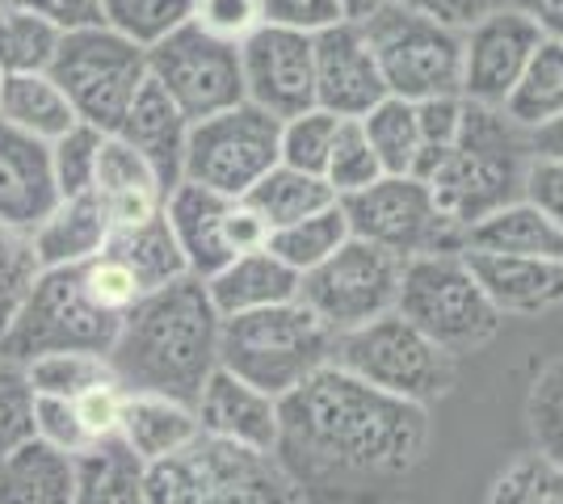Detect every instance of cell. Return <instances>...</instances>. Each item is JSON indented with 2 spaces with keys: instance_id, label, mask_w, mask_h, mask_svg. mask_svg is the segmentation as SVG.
Segmentation results:
<instances>
[{
  "instance_id": "cell-27",
  "label": "cell",
  "mask_w": 563,
  "mask_h": 504,
  "mask_svg": "<svg viewBox=\"0 0 563 504\" xmlns=\"http://www.w3.org/2000/svg\"><path fill=\"white\" fill-rule=\"evenodd\" d=\"M101 253H110V257L140 282L143 294L168 287V282H177V278L189 273L186 253H181V244L173 236L165 211L143 219V223H131V227H114Z\"/></svg>"
},
{
  "instance_id": "cell-13",
  "label": "cell",
  "mask_w": 563,
  "mask_h": 504,
  "mask_svg": "<svg viewBox=\"0 0 563 504\" xmlns=\"http://www.w3.org/2000/svg\"><path fill=\"white\" fill-rule=\"evenodd\" d=\"M399 273L404 261L396 253L350 236L329 261L299 278V303L316 312V320H324L336 336L353 333L378 315L396 312Z\"/></svg>"
},
{
  "instance_id": "cell-20",
  "label": "cell",
  "mask_w": 563,
  "mask_h": 504,
  "mask_svg": "<svg viewBox=\"0 0 563 504\" xmlns=\"http://www.w3.org/2000/svg\"><path fill=\"white\" fill-rule=\"evenodd\" d=\"M235 198L211 190V186H198V181H181L177 190L168 193L165 215L173 236L186 253V265L194 278H214L223 265L235 257L232 236H228V223H232Z\"/></svg>"
},
{
  "instance_id": "cell-47",
  "label": "cell",
  "mask_w": 563,
  "mask_h": 504,
  "mask_svg": "<svg viewBox=\"0 0 563 504\" xmlns=\"http://www.w3.org/2000/svg\"><path fill=\"white\" fill-rule=\"evenodd\" d=\"M223 43H244L261 25V0H194V18Z\"/></svg>"
},
{
  "instance_id": "cell-33",
  "label": "cell",
  "mask_w": 563,
  "mask_h": 504,
  "mask_svg": "<svg viewBox=\"0 0 563 504\" xmlns=\"http://www.w3.org/2000/svg\"><path fill=\"white\" fill-rule=\"evenodd\" d=\"M521 131H534L547 119L563 114V38L547 34L539 51L530 55L526 72L514 85L509 101L500 105Z\"/></svg>"
},
{
  "instance_id": "cell-26",
  "label": "cell",
  "mask_w": 563,
  "mask_h": 504,
  "mask_svg": "<svg viewBox=\"0 0 563 504\" xmlns=\"http://www.w3.org/2000/svg\"><path fill=\"white\" fill-rule=\"evenodd\" d=\"M118 437L152 467L161 458L186 450L194 437H202V425H198V412L189 408V404H181V400H168V395H131L126 391V408H122Z\"/></svg>"
},
{
  "instance_id": "cell-30",
  "label": "cell",
  "mask_w": 563,
  "mask_h": 504,
  "mask_svg": "<svg viewBox=\"0 0 563 504\" xmlns=\"http://www.w3.org/2000/svg\"><path fill=\"white\" fill-rule=\"evenodd\" d=\"M0 504H76V467L47 441H25L0 462Z\"/></svg>"
},
{
  "instance_id": "cell-45",
  "label": "cell",
  "mask_w": 563,
  "mask_h": 504,
  "mask_svg": "<svg viewBox=\"0 0 563 504\" xmlns=\"http://www.w3.org/2000/svg\"><path fill=\"white\" fill-rule=\"evenodd\" d=\"M101 144H106V131H97V126H89V122H76L71 131H64V135L51 144V168H55L59 198L93 190Z\"/></svg>"
},
{
  "instance_id": "cell-4",
  "label": "cell",
  "mask_w": 563,
  "mask_h": 504,
  "mask_svg": "<svg viewBox=\"0 0 563 504\" xmlns=\"http://www.w3.org/2000/svg\"><path fill=\"white\" fill-rule=\"evenodd\" d=\"M336 333L299 299L261 312L228 315L219 333V366L269 395H290L311 374L332 366Z\"/></svg>"
},
{
  "instance_id": "cell-55",
  "label": "cell",
  "mask_w": 563,
  "mask_h": 504,
  "mask_svg": "<svg viewBox=\"0 0 563 504\" xmlns=\"http://www.w3.org/2000/svg\"><path fill=\"white\" fill-rule=\"evenodd\" d=\"M514 4H521L526 13H534L547 34L563 38V0H514Z\"/></svg>"
},
{
  "instance_id": "cell-34",
  "label": "cell",
  "mask_w": 563,
  "mask_h": 504,
  "mask_svg": "<svg viewBox=\"0 0 563 504\" xmlns=\"http://www.w3.org/2000/svg\"><path fill=\"white\" fill-rule=\"evenodd\" d=\"M350 236H353L350 219H345V206H341V198H336L324 211L299 219V223H286L278 232H269V244H265V248H269L274 257H282V261L303 278L307 269L329 261L332 253L350 240Z\"/></svg>"
},
{
  "instance_id": "cell-41",
  "label": "cell",
  "mask_w": 563,
  "mask_h": 504,
  "mask_svg": "<svg viewBox=\"0 0 563 504\" xmlns=\"http://www.w3.org/2000/svg\"><path fill=\"white\" fill-rule=\"evenodd\" d=\"M38 273H43V265H38L30 232L0 223V336L9 333L13 315L22 312L25 294L34 290Z\"/></svg>"
},
{
  "instance_id": "cell-19",
  "label": "cell",
  "mask_w": 563,
  "mask_h": 504,
  "mask_svg": "<svg viewBox=\"0 0 563 504\" xmlns=\"http://www.w3.org/2000/svg\"><path fill=\"white\" fill-rule=\"evenodd\" d=\"M59 186L51 168V144L0 122V223L34 232L55 211Z\"/></svg>"
},
{
  "instance_id": "cell-14",
  "label": "cell",
  "mask_w": 563,
  "mask_h": 504,
  "mask_svg": "<svg viewBox=\"0 0 563 504\" xmlns=\"http://www.w3.org/2000/svg\"><path fill=\"white\" fill-rule=\"evenodd\" d=\"M147 76L181 105L189 122L244 101L240 43H223L198 22L177 25L156 47H147Z\"/></svg>"
},
{
  "instance_id": "cell-29",
  "label": "cell",
  "mask_w": 563,
  "mask_h": 504,
  "mask_svg": "<svg viewBox=\"0 0 563 504\" xmlns=\"http://www.w3.org/2000/svg\"><path fill=\"white\" fill-rule=\"evenodd\" d=\"M76 504H147V462L122 437H106L71 458Z\"/></svg>"
},
{
  "instance_id": "cell-16",
  "label": "cell",
  "mask_w": 563,
  "mask_h": 504,
  "mask_svg": "<svg viewBox=\"0 0 563 504\" xmlns=\"http://www.w3.org/2000/svg\"><path fill=\"white\" fill-rule=\"evenodd\" d=\"M547 30L521 4H496L463 30V97L479 105H505Z\"/></svg>"
},
{
  "instance_id": "cell-8",
  "label": "cell",
  "mask_w": 563,
  "mask_h": 504,
  "mask_svg": "<svg viewBox=\"0 0 563 504\" xmlns=\"http://www.w3.org/2000/svg\"><path fill=\"white\" fill-rule=\"evenodd\" d=\"M47 72L68 93L76 119L114 135L147 80V47L131 43L106 22L80 25L59 34Z\"/></svg>"
},
{
  "instance_id": "cell-38",
  "label": "cell",
  "mask_w": 563,
  "mask_h": 504,
  "mask_svg": "<svg viewBox=\"0 0 563 504\" xmlns=\"http://www.w3.org/2000/svg\"><path fill=\"white\" fill-rule=\"evenodd\" d=\"M101 18L140 47H156L165 34L194 18V0H101Z\"/></svg>"
},
{
  "instance_id": "cell-56",
  "label": "cell",
  "mask_w": 563,
  "mask_h": 504,
  "mask_svg": "<svg viewBox=\"0 0 563 504\" xmlns=\"http://www.w3.org/2000/svg\"><path fill=\"white\" fill-rule=\"evenodd\" d=\"M383 0H341V9H345V18L350 22H362V18H371Z\"/></svg>"
},
{
  "instance_id": "cell-50",
  "label": "cell",
  "mask_w": 563,
  "mask_h": 504,
  "mask_svg": "<svg viewBox=\"0 0 563 504\" xmlns=\"http://www.w3.org/2000/svg\"><path fill=\"white\" fill-rule=\"evenodd\" d=\"M76 408L85 416V425L93 433L97 441H106V437H118V425H122V408H126V387L110 379V383L93 387L89 395H80L76 400Z\"/></svg>"
},
{
  "instance_id": "cell-15",
  "label": "cell",
  "mask_w": 563,
  "mask_h": 504,
  "mask_svg": "<svg viewBox=\"0 0 563 504\" xmlns=\"http://www.w3.org/2000/svg\"><path fill=\"white\" fill-rule=\"evenodd\" d=\"M244 101L274 119H295L316 105V43L303 30L261 22L240 43Z\"/></svg>"
},
{
  "instance_id": "cell-11",
  "label": "cell",
  "mask_w": 563,
  "mask_h": 504,
  "mask_svg": "<svg viewBox=\"0 0 563 504\" xmlns=\"http://www.w3.org/2000/svg\"><path fill=\"white\" fill-rule=\"evenodd\" d=\"M350 232L357 240H371L399 261L412 257H438V253H463L467 227L438 206L433 190L417 181L412 172L404 177H378L375 186L341 198Z\"/></svg>"
},
{
  "instance_id": "cell-7",
  "label": "cell",
  "mask_w": 563,
  "mask_h": 504,
  "mask_svg": "<svg viewBox=\"0 0 563 504\" xmlns=\"http://www.w3.org/2000/svg\"><path fill=\"white\" fill-rule=\"evenodd\" d=\"M396 312L454 358L493 345L505 324V315L493 307L463 253L404 261Z\"/></svg>"
},
{
  "instance_id": "cell-28",
  "label": "cell",
  "mask_w": 563,
  "mask_h": 504,
  "mask_svg": "<svg viewBox=\"0 0 563 504\" xmlns=\"http://www.w3.org/2000/svg\"><path fill=\"white\" fill-rule=\"evenodd\" d=\"M467 248L475 253H505V257H547L563 261V232L542 215L534 202L517 198L493 215L467 227ZM463 248V253H467Z\"/></svg>"
},
{
  "instance_id": "cell-42",
  "label": "cell",
  "mask_w": 563,
  "mask_h": 504,
  "mask_svg": "<svg viewBox=\"0 0 563 504\" xmlns=\"http://www.w3.org/2000/svg\"><path fill=\"white\" fill-rule=\"evenodd\" d=\"M378 177H387L383 165H378L375 147L366 139L362 122L357 119H341V131H336V144H332L329 168H324V181L332 186L336 198H350V193L375 186Z\"/></svg>"
},
{
  "instance_id": "cell-18",
  "label": "cell",
  "mask_w": 563,
  "mask_h": 504,
  "mask_svg": "<svg viewBox=\"0 0 563 504\" xmlns=\"http://www.w3.org/2000/svg\"><path fill=\"white\" fill-rule=\"evenodd\" d=\"M198 412V425L207 437L219 441H235V446H249L261 455H274L278 446V395L261 391V387L244 383L232 370H214L202 395L194 400Z\"/></svg>"
},
{
  "instance_id": "cell-9",
  "label": "cell",
  "mask_w": 563,
  "mask_h": 504,
  "mask_svg": "<svg viewBox=\"0 0 563 504\" xmlns=\"http://www.w3.org/2000/svg\"><path fill=\"white\" fill-rule=\"evenodd\" d=\"M332 366L357 374L362 383L378 387L387 395L412 400V404H433L446 400L454 387V354H446L438 340L408 324L399 312H387L336 336Z\"/></svg>"
},
{
  "instance_id": "cell-54",
  "label": "cell",
  "mask_w": 563,
  "mask_h": 504,
  "mask_svg": "<svg viewBox=\"0 0 563 504\" xmlns=\"http://www.w3.org/2000/svg\"><path fill=\"white\" fill-rule=\"evenodd\" d=\"M530 156L563 160V114H555V119H547L542 126L530 131Z\"/></svg>"
},
{
  "instance_id": "cell-32",
  "label": "cell",
  "mask_w": 563,
  "mask_h": 504,
  "mask_svg": "<svg viewBox=\"0 0 563 504\" xmlns=\"http://www.w3.org/2000/svg\"><path fill=\"white\" fill-rule=\"evenodd\" d=\"M244 202L257 211V219L278 232L286 223H299V219L316 215L336 202V193L324 177L316 172H303V168H290V165H274L265 177H261L253 190L244 193Z\"/></svg>"
},
{
  "instance_id": "cell-57",
  "label": "cell",
  "mask_w": 563,
  "mask_h": 504,
  "mask_svg": "<svg viewBox=\"0 0 563 504\" xmlns=\"http://www.w3.org/2000/svg\"><path fill=\"white\" fill-rule=\"evenodd\" d=\"M18 4H25V0H0V13H4V9H18Z\"/></svg>"
},
{
  "instance_id": "cell-25",
  "label": "cell",
  "mask_w": 563,
  "mask_h": 504,
  "mask_svg": "<svg viewBox=\"0 0 563 504\" xmlns=\"http://www.w3.org/2000/svg\"><path fill=\"white\" fill-rule=\"evenodd\" d=\"M34 253H38V265L43 269H59V265H80L93 261L97 253L110 240V219L101 211V202L89 193H71V198H59L55 211H51L34 232Z\"/></svg>"
},
{
  "instance_id": "cell-44",
  "label": "cell",
  "mask_w": 563,
  "mask_h": 504,
  "mask_svg": "<svg viewBox=\"0 0 563 504\" xmlns=\"http://www.w3.org/2000/svg\"><path fill=\"white\" fill-rule=\"evenodd\" d=\"M488 504H563V467L526 455L496 475Z\"/></svg>"
},
{
  "instance_id": "cell-31",
  "label": "cell",
  "mask_w": 563,
  "mask_h": 504,
  "mask_svg": "<svg viewBox=\"0 0 563 504\" xmlns=\"http://www.w3.org/2000/svg\"><path fill=\"white\" fill-rule=\"evenodd\" d=\"M0 122L18 126L43 144H55L80 119L51 72H18L0 80Z\"/></svg>"
},
{
  "instance_id": "cell-35",
  "label": "cell",
  "mask_w": 563,
  "mask_h": 504,
  "mask_svg": "<svg viewBox=\"0 0 563 504\" xmlns=\"http://www.w3.org/2000/svg\"><path fill=\"white\" fill-rule=\"evenodd\" d=\"M362 131L375 147L378 165L387 177H404L412 172V160L421 152V122H417V101H404V97L387 93L375 110L362 114Z\"/></svg>"
},
{
  "instance_id": "cell-43",
  "label": "cell",
  "mask_w": 563,
  "mask_h": 504,
  "mask_svg": "<svg viewBox=\"0 0 563 504\" xmlns=\"http://www.w3.org/2000/svg\"><path fill=\"white\" fill-rule=\"evenodd\" d=\"M34 441V387L25 361L0 354V462Z\"/></svg>"
},
{
  "instance_id": "cell-6",
  "label": "cell",
  "mask_w": 563,
  "mask_h": 504,
  "mask_svg": "<svg viewBox=\"0 0 563 504\" xmlns=\"http://www.w3.org/2000/svg\"><path fill=\"white\" fill-rule=\"evenodd\" d=\"M122 315L110 312L93 294L85 278V261L43 269L34 290L25 294L22 312L13 315L9 333L0 336V354L4 358L30 361L38 354H110Z\"/></svg>"
},
{
  "instance_id": "cell-37",
  "label": "cell",
  "mask_w": 563,
  "mask_h": 504,
  "mask_svg": "<svg viewBox=\"0 0 563 504\" xmlns=\"http://www.w3.org/2000/svg\"><path fill=\"white\" fill-rule=\"evenodd\" d=\"M25 374L34 395H55V400H80L93 387L110 383L114 370L106 354H80V349H64V354H38L25 361Z\"/></svg>"
},
{
  "instance_id": "cell-22",
  "label": "cell",
  "mask_w": 563,
  "mask_h": 504,
  "mask_svg": "<svg viewBox=\"0 0 563 504\" xmlns=\"http://www.w3.org/2000/svg\"><path fill=\"white\" fill-rule=\"evenodd\" d=\"M463 257L500 315H547L563 307V261L475 253V248H467Z\"/></svg>"
},
{
  "instance_id": "cell-24",
  "label": "cell",
  "mask_w": 563,
  "mask_h": 504,
  "mask_svg": "<svg viewBox=\"0 0 563 504\" xmlns=\"http://www.w3.org/2000/svg\"><path fill=\"white\" fill-rule=\"evenodd\" d=\"M207 290L219 315L228 320V315L261 312V307L299 299V273L269 248H253V253L232 257L214 278H207Z\"/></svg>"
},
{
  "instance_id": "cell-51",
  "label": "cell",
  "mask_w": 563,
  "mask_h": 504,
  "mask_svg": "<svg viewBox=\"0 0 563 504\" xmlns=\"http://www.w3.org/2000/svg\"><path fill=\"white\" fill-rule=\"evenodd\" d=\"M417 122H421V147H454L463 126V97L417 101Z\"/></svg>"
},
{
  "instance_id": "cell-5",
  "label": "cell",
  "mask_w": 563,
  "mask_h": 504,
  "mask_svg": "<svg viewBox=\"0 0 563 504\" xmlns=\"http://www.w3.org/2000/svg\"><path fill=\"white\" fill-rule=\"evenodd\" d=\"M147 504H307L274 455L219 437H194L186 450L147 467Z\"/></svg>"
},
{
  "instance_id": "cell-23",
  "label": "cell",
  "mask_w": 563,
  "mask_h": 504,
  "mask_svg": "<svg viewBox=\"0 0 563 504\" xmlns=\"http://www.w3.org/2000/svg\"><path fill=\"white\" fill-rule=\"evenodd\" d=\"M93 198L101 202V211L110 219V232H114V227H131V223L161 215L168 190L161 186L156 168L147 165L122 135H106L101 156H97Z\"/></svg>"
},
{
  "instance_id": "cell-48",
  "label": "cell",
  "mask_w": 563,
  "mask_h": 504,
  "mask_svg": "<svg viewBox=\"0 0 563 504\" xmlns=\"http://www.w3.org/2000/svg\"><path fill=\"white\" fill-rule=\"evenodd\" d=\"M261 22L320 34L329 25L345 22V9H341V0H261Z\"/></svg>"
},
{
  "instance_id": "cell-52",
  "label": "cell",
  "mask_w": 563,
  "mask_h": 504,
  "mask_svg": "<svg viewBox=\"0 0 563 504\" xmlns=\"http://www.w3.org/2000/svg\"><path fill=\"white\" fill-rule=\"evenodd\" d=\"M391 4H404V9L433 18L442 25H454V30H467V25H475L484 13H493L496 4H505V0H391Z\"/></svg>"
},
{
  "instance_id": "cell-10",
  "label": "cell",
  "mask_w": 563,
  "mask_h": 504,
  "mask_svg": "<svg viewBox=\"0 0 563 504\" xmlns=\"http://www.w3.org/2000/svg\"><path fill=\"white\" fill-rule=\"evenodd\" d=\"M387 93L404 101L463 97V30L421 18L404 4L383 0L371 18H362Z\"/></svg>"
},
{
  "instance_id": "cell-36",
  "label": "cell",
  "mask_w": 563,
  "mask_h": 504,
  "mask_svg": "<svg viewBox=\"0 0 563 504\" xmlns=\"http://www.w3.org/2000/svg\"><path fill=\"white\" fill-rule=\"evenodd\" d=\"M59 25L34 13L30 4L0 13V76L18 72H47L55 47H59Z\"/></svg>"
},
{
  "instance_id": "cell-39",
  "label": "cell",
  "mask_w": 563,
  "mask_h": 504,
  "mask_svg": "<svg viewBox=\"0 0 563 504\" xmlns=\"http://www.w3.org/2000/svg\"><path fill=\"white\" fill-rule=\"evenodd\" d=\"M336 131H341V119L324 105H311L295 119H282V165L324 177Z\"/></svg>"
},
{
  "instance_id": "cell-3",
  "label": "cell",
  "mask_w": 563,
  "mask_h": 504,
  "mask_svg": "<svg viewBox=\"0 0 563 504\" xmlns=\"http://www.w3.org/2000/svg\"><path fill=\"white\" fill-rule=\"evenodd\" d=\"M530 168V131H521L500 105H479L463 97L459 139L429 172V190L454 223H479L509 206L526 190Z\"/></svg>"
},
{
  "instance_id": "cell-12",
  "label": "cell",
  "mask_w": 563,
  "mask_h": 504,
  "mask_svg": "<svg viewBox=\"0 0 563 504\" xmlns=\"http://www.w3.org/2000/svg\"><path fill=\"white\" fill-rule=\"evenodd\" d=\"M274 165H282V119L253 101L189 122L186 181L244 198Z\"/></svg>"
},
{
  "instance_id": "cell-17",
  "label": "cell",
  "mask_w": 563,
  "mask_h": 504,
  "mask_svg": "<svg viewBox=\"0 0 563 504\" xmlns=\"http://www.w3.org/2000/svg\"><path fill=\"white\" fill-rule=\"evenodd\" d=\"M316 43V105L332 110L336 119H362L387 97V80L378 72V59L362 22H336Z\"/></svg>"
},
{
  "instance_id": "cell-46",
  "label": "cell",
  "mask_w": 563,
  "mask_h": 504,
  "mask_svg": "<svg viewBox=\"0 0 563 504\" xmlns=\"http://www.w3.org/2000/svg\"><path fill=\"white\" fill-rule=\"evenodd\" d=\"M34 437L55 446L59 455L68 458L85 455V450L97 446V437L85 425L76 400H55V395H34Z\"/></svg>"
},
{
  "instance_id": "cell-53",
  "label": "cell",
  "mask_w": 563,
  "mask_h": 504,
  "mask_svg": "<svg viewBox=\"0 0 563 504\" xmlns=\"http://www.w3.org/2000/svg\"><path fill=\"white\" fill-rule=\"evenodd\" d=\"M34 13H43L47 22L59 30H80V25H97L101 18V0H25Z\"/></svg>"
},
{
  "instance_id": "cell-40",
  "label": "cell",
  "mask_w": 563,
  "mask_h": 504,
  "mask_svg": "<svg viewBox=\"0 0 563 504\" xmlns=\"http://www.w3.org/2000/svg\"><path fill=\"white\" fill-rule=\"evenodd\" d=\"M526 425H530L534 455L563 467V358L539 370L526 400Z\"/></svg>"
},
{
  "instance_id": "cell-21",
  "label": "cell",
  "mask_w": 563,
  "mask_h": 504,
  "mask_svg": "<svg viewBox=\"0 0 563 504\" xmlns=\"http://www.w3.org/2000/svg\"><path fill=\"white\" fill-rule=\"evenodd\" d=\"M114 135H122L147 165L156 168V177H161V186L168 193L186 181L189 119L152 76L143 80V89L135 93V101H131V110H126V119H122Z\"/></svg>"
},
{
  "instance_id": "cell-58",
  "label": "cell",
  "mask_w": 563,
  "mask_h": 504,
  "mask_svg": "<svg viewBox=\"0 0 563 504\" xmlns=\"http://www.w3.org/2000/svg\"><path fill=\"white\" fill-rule=\"evenodd\" d=\"M0 80H4V76H0Z\"/></svg>"
},
{
  "instance_id": "cell-1",
  "label": "cell",
  "mask_w": 563,
  "mask_h": 504,
  "mask_svg": "<svg viewBox=\"0 0 563 504\" xmlns=\"http://www.w3.org/2000/svg\"><path fill=\"white\" fill-rule=\"evenodd\" d=\"M429 408L324 366L278 400L274 458L307 504H383L429 450Z\"/></svg>"
},
{
  "instance_id": "cell-49",
  "label": "cell",
  "mask_w": 563,
  "mask_h": 504,
  "mask_svg": "<svg viewBox=\"0 0 563 504\" xmlns=\"http://www.w3.org/2000/svg\"><path fill=\"white\" fill-rule=\"evenodd\" d=\"M521 198H526V202H534L542 215L551 219V223L563 232V160H542V156H530Z\"/></svg>"
},
{
  "instance_id": "cell-2",
  "label": "cell",
  "mask_w": 563,
  "mask_h": 504,
  "mask_svg": "<svg viewBox=\"0 0 563 504\" xmlns=\"http://www.w3.org/2000/svg\"><path fill=\"white\" fill-rule=\"evenodd\" d=\"M219 333L223 315L211 303V290L202 278L186 273L140 294V303L122 315L106 361L131 395H168L194 408L207 379L219 370Z\"/></svg>"
}]
</instances>
